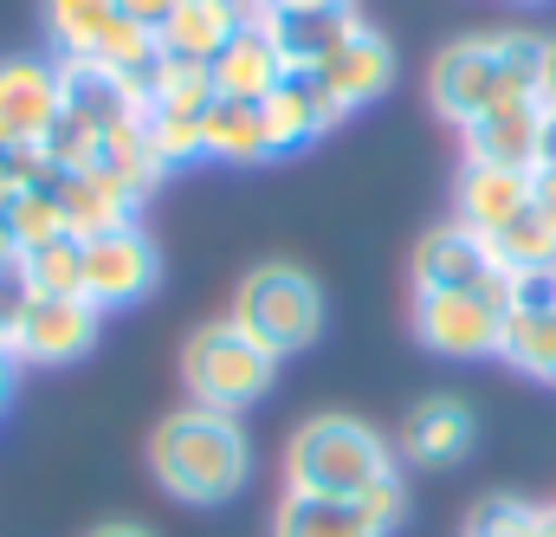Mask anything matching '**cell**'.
<instances>
[{"instance_id":"cell-1","label":"cell","mask_w":556,"mask_h":537,"mask_svg":"<svg viewBox=\"0 0 556 537\" xmlns=\"http://www.w3.org/2000/svg\"><path fill=\"white\" fill-rule=\"evenodd\" d=\"M149 479L194 512L233 505L253 486V434L220 408H168L149 427Z\"/></svg>"},{"instance_id":"cell-2","label":"cell","mask_w":556,"mask_h":537,"mask_svg":"<svg viewBox=\"0 0 556 537\" xmlns=\"http://www.w3.org/2000/svg\"><path fill=\"white\" fill-rule=\"evenodd\" d=\"M544 85V39L538 33H466L453 46L433 52L427 65V104L446 117V124H472L485 117L492 104H511V98H538Z\"/></svg>"},{"instance_id":"cell-3","label":"cell","mask_w":556,"mask_h":537,"mask_svg":"<svg viewBox=\"0 0 556 537\" xmlns=\"http://www.w3.org/2000/svg\"><path fill=\"white\" fill-rule=\"evenodd\" d=\"M389 473H402V460H395L389 434L369 427L363 414H311L285 440V492L363 499Z\"/></svg>"},{"instance_id":"cell-4","label":"cell","mask_w":556,"mask_h":537,"mask_svg":"<svg viewBox=\"0 0 556 537\" xmlns=\"http://www.w3.org/2000/svg\"><path fill=\"white\" fill-rule=\"evenodd\" d=\"M181 389L194 408H220V414H240V408L266 402L278 389V357L240 330L233 317H214V324H194L181 337Z\"/></svg>"},{"instance_id":"cell-5","label":"cell","mask_w":556,"mask_h":537,"mask_svg":"<svg viewBox=\"0 0 556 537\" xmlns=\"http://www.w3.org/2000/svg\"><path fill=\"white\" fill-rule=\"evenodd\" d=\"M227 317H233L240 330H253L278 363H285V357H304V350L324 337L330 304H324V285L304 266L266 260V266H253L233 285V311H227Z\"/></svg>"},{"instance_id":"cell-6","label":"cell","mask_w":556,"mask_h":537,"mask_svg":"<svg viewBox=\"0 0 556 537\" xmlns=\"http://www.w3.org/2000/svg\"><path fill=\"white\" fill-rule=\"evenodd\" d=\"M408 317H415V344L446 363L498 357V337H505V298L492 291H415Z\"/></svg>"},{"instance_id":"cell-7","label":"cell","mask_w":556,"mask_h":537,"mask_svg":"<svg viewBox=\"0 0 556 537\" xmlns=\"http://www.w3.org/2000/svg\"><path fill=\"white\" fill-rule=\"evenodd\" d=\"M415 291H492V298L511 304V272L492 260L485 234H472L459 221H440L415 247Z\"/></svg>"},{"instance_id":"cell-8","label":"cell","mask_w":556,"mask_h":537,"mask_svg":"<svg viewBox=\"0 0 556 537\" xmlns=\"http://www.w3.org/2000/svg\"><path fill=\"white\" fill-rule=\"evenodd\" d=\"M155 285H162V253H155V240L142 227H117V234L85 240V298L98 311L142 304Z\"/></svg>"},{"instance_id":"cell-9","label":"cell","mask_w":556,"mask_h":537,"mask_svg":"<svg viewBox=\"0 0 556 537\" xmlns=\"http://www.w3.org/2000/svg\"><path fill=\"white\" fill-rule=\"evenodd\" d=\"M98 330H104V311L85 291H72V298H33V311H26V324L13 337V357L26 370H65V363H78V357L98 350Z\"/></svg>"},{"instance_id":"cell-10","label":"cell","mask_w":556,"mask_h":537,"mask_svg":"<svg viewBox=\"0 0 556 537\" xmlns=\"http://www.w3.org/2000/svg\"><path fill=\"white\" fill-rule=\"evenodd\" d=\"M59 104L72 124H85L104 142V136L142 124V78H124L111 65H91V59H59Z\"/></svg>"},{"instance_id":"cell-11","label":"cell","mask_w":556,"mask_h":537,"mask_svg":"<svg viewBox=\"0 0 556 537\" xmlns=\"http://www.w3.org/2000/svg\"><path fill=\"white\" fill-rule=\"evenodd\" d=\"M59 59L46 52H7L0 59V130L20 142H46L59 124Z\"/></svg>"},{"instance_id":"cell-12","label":"cell","mask_w":556,"mask_h":537,"mask_svg":"<svg viewBox=\"0 0 556 537\" xmlns=\"http://www.w3.org/2000/svg\"><path fill=\"white\" fill-rule=\"evenodd\" d=\"M538 195V168H492V162H459V182H453V221L472 227V234H498L511 227Z\"/></svg>"},{"instance_id":"cell-13","label":"cell","mask_w":556,"mask_h":537,"mask_svg":"<svg viewBox=\"0 0 556 537\" xmlns=\"http://www.w3.org/2000/svg\"><path fill=\"white\" fill-rule=\"evenodd\" d=\"M317 78H324V91L343 104V111H363V104H376V98H389V85H395V46H389V33H376L369 20L317 65Z\"/></svg>"},{"instance_id":"cell-14","label":"cell","mask_w":556,"mask_h":537,"mask_svg":"<svg viewBox=\"0 0 556 537\" xmlns=\"http://www.w3.org/2000/svg\"><path fill=\"white\" fill-rule=\"evenodd\" d=\"M350 111L324 91V78L317 72H285L273 85V98H266V124H273V142L278 155H291V149H311V142H324V136L337 130Z\"/></svg>"},{"instance_id":"cell-15","label":"cell","mask_w":556,"mask_h":537,"mask_svg":"<svg viewBox=\"0 0 556 537\" xmlns=\"http://www.w3.org/2000/svg\"><path fill=\"white\" fill-rule=\"evenodd\" d=\"M260 26L273 33V46L285 52V65L317 72V65L363 26V13H356V0H337V7H266Z\"/></svg>"},{"instance_id":"cell-16","label":"cell","mask_w":556,"mask_h":537,"mask_svg":"<svg viewBox=\"0 0 556 537\" xmlns=\"http://www.w3.org/2000/svg\"><path fill=\"white\" fill-rule=\"evenodd\" d=\"M52 201H59L72 240H98V234L137 227V201L98 168H52Z\"/></svg>"},{"instance_id":"cell-17","label":"cell","mask_w":556,"mask_h":537,"mask_svg":"<svg viewBox=\"0 0 556 537\" xmlns=\"http://www.w3.org/2000/svg\"><path fill=\"white\" fill-rule=\"evenodd\" d=\"M538 130H544V98H511V104H492L485 117H472L459 142H466V162L538 168Z\"/></svg>"},{"instance_id":"cell-18","label":"cell","mask_w":556,"mask_h":537,"mask_svg":"<svg viewBox=\"0 0 556 537\" xmlns=\"http://www.w3.org/2000/svg\"><path fill=\"white\" fill-rule=\"evenodd\" d=\"M472 440H479L472 408L459 402V396H427V402L408 414V427H402V460L440 473V466H459V460L472 453Z\"/></svg>"},{"instance_id":"cell-19","label":"cell","mask_w":556,"mask_h":537,"mask_svg":"<svg viewBox=\"0 0 556 537\" xmlns=\"http://www.w3.org/2000/svg\"><path fill=\"white\" fill-rule=\"evenodd\" d=\"M201 142H207V162H233V168L273 162L278 142L266 124V98H214L201 117Z\"/></svg>"},{"instance_id":"cell-20","label":"cell","mask_w":556,"mask_h":537,"mask_svg":"<svg viewBox=\"0 0 556 537\" xmlns=\"http://www.w3.org/2000/svg\"><path fill=\"white\" fill-rule=\"evenodd\" d=\"M273 537H395L363 499H317V492H285L273 512Z\"/></svg>"},{"instance_id":"cell-21","label":"cell","mask_w":556,"mask_h":537,"mask_svg":"<svg viewBox=\"0 0 556 537\" xmlns=\"http://www.w3.org/2000/svg\"><path fill=\"white\" fill-rule=\"evenodd\" d=\"M207 72H214V91H220V98H273V85L291 65H285V52L273 46L266 26H240V33L214 52Z\"/></svg>"},{"instance_id":"cell-22","label":"cell","mask_w":556,"mask_h":537,"mask_svg":"<svg viewBox=\"0 0 556 537\" xmlns=\"http://www.w3.org/2000/svg\"><path fill=\"white\" fill-rule=\"evenodd\" d=\"M233 33H240V13H233L227 0H181V7L162 20L155 46H162L168 59H201V65H214V52H220Z\"/></svg>"},{"instance_id":"cell-23","label":"cell","mask_w":556,"mask_h":537,"mask_svg":"<svg viewBox=\"0 0 556 537\" xmlns=\"http://www.w3.org/2000/svg\"><path fill=\"white\" fill-rule=\"evenodd\" d=\"M498 357H505L518 376L556 389V304H511V311H505Z\"/></svg>"},{"instance_id":"cell-24","label":"cell","mask_w":556,"mask_h":537,"mask_svg":"<svg viewBox=\"0 0 556 537\" xmlns=\"http://www.w3.org/2000/svg\"><path fill=\"white\" fill-rule=\"evenodd\" d=\"M220 91H214V72L201 65V59H155L149 65V78H142V111H181V117H207V104H214Z\"/></svg>"},{"instance_id":"cell-25","label":"cell","mask_w":556,"mask_h":537,"mask_svg":"<svg viewBox=\"0 0 556 537\" xmlns=\"http://www.w3.org/2000/svg\"><path fill=\"white\" fill-rule=\"evenodd\" d=\"M111 26H117V0H46L52 59H91Z\"/></svg>"},{"instance_id":"cell-26","label":"cell","mask_w":556,"mask_h":537,"mask_svg":"<svg viewBox=\"0 0 556 537\" xmlns=\"http://www.w3.org/2000/svg\"><path fill=\"white\" fill-rule=\"evenodd\" d=\"M91 168H98V175H111V182H117V188H124V195H130L137 208L149 201V195H155V188H162V182H168V175L155 168L149 142H142V124H137V130L104 136V142H98V162H91Z\"/></svg>"},{"instance_id":"cell-27","label":"cell","mask_w":556,"mask_h":537,"mask_svg":"<svg viewBox=\"0 0 556 537\" xmlns=\"http://www.w3.org/2000/svg\"><path fill=\"white\" fill-rule=\"evenodd\" d=\"M492 260L511 272V278H525V272H556V234L538 221V208H525L511 227L492 234Z\"/></svg>"},{"instance_id":"cell-28","label":"cell","mask_w":556,"mask_h":537,"mask_svg":"<svg viewBox=\"0 0 556 537\" xmlns=\"http://www.w3.org/2000/svg\"><path fill=\"white\" fill-rule=\"evenodd\" d=\"M459 537H551V505H531V499H511V492H492L466 512Z\"/></svg>"},{"instance_id":"cell-29","label":"cell","mask_w":556,"mask_h":537,"mask_svg":"<svg viewBox=\"0 0 556 537\" xmlns=\"http://www.w3.org/2000/svg\"><path fill=\"white\" fill-rule=\"evenodd\" d=\"M142 142H149V155H155V168H162V175L207 162L201 117H181V111H142Z\"/></svg>"},{"instance_id":"cell-30","label":"cell","mask_w":556,"mask_h":537,"mask_svg":"<svg viewBox=\"0 0 556 537\" xmlns=\"http://www.w3.org/2000/svg\"><path fill=\"white\" fill-rule=\"evenodd\" d=\"M20 266H26V278H33L39 298H72V291H85V240L59 234V240H46V247H26Z\"/></svg>"},{"instance_id":"cell-31","label":"cell","mask_w":556,"mask_h":537,"mask_svg":"<svg viewBox=\"0 0 556 537\" xmlns=\"http://www.w3.org/2000/svg\"><path fill=\"white\" fill-rule=\"evenodd\" d=\"M7 221H13L20 253H26V247H46V240H59V234H65V214H59V201H52V168H46V182L20 188V195L7 201Z\"/></svg>"},{"instance_id":"cell-32","label":"cell","mask_w":556,"mask_h":537,"mask_svg":"<svg viewBox=\"0 0 556 537\" xmlns=\"http://www.w3.org/2000/svg\"><path fill=\"white\" fill-rule=\"evenodd\" d=\"M46 149L39 142H20V136L0 130V201H13L20 188H33V182H46Z\"/></svg>"},{"instance_id":"cell-33","label":"cell","mask_w":556,"mask_h":537,"mask_svg":"<svg viewBox=\"0 0 556 537\" xmlns=\"http://www.w3.org/2000/svg\"><path fill=\"white\" fill-rule=\"evenodd\" d=\"M33 278H26V266L13 260V266H0V344L13 350V337H20V324H26V311H33Z\"/></svg>"},{"instance_id":"cell-34","label":"cell","mask_w":556,"mask_h":537,"mask_svg":"<svg viewBox=\"0 0 556 537\" xmlns=\"http://www.w3.org/2000/svg\"><path fill=\"white\" fill-rule=\"evenodd\" d=\"M175 7H181V0H117V13L137 20V26H149V33H162V20H168Z\"/></svg>"},{"instance_id":"cell-35","label":"cell","mask_w":556,"mask_h":537,"mask_svg":"<svg viewBox=\"0 0 556 537\" xmlns=\"http://www.w3.org/2000/svg\"><path fill=\"white\" fill-rule=\"evenodd\" d=\"M20 376H26V363H20V357L0 344V414L13 408V396H20Z\"/></svg>"},{"instance_id":"cell-36","label":"cell","mask_w":556,"mask_h":537,"mask_svg":"<svg viewBox=\"0 0 556 537\" xmlns=\"http://www.w3.org/2000/svg\"><path fill=\"white\" fill-rule=\"evenodd\" d=\"M531 208H538V221L556 234V168H538V195H531Z\"/></svg>"},{"instance_id":"cell-37","label":"cell","mask_w":556,"mask_h":537,"mask_svg":"<svg viewBox=\"0 0 556 537\" xmlns=\"http://www.w3.org/2000/svg\"><path fill=\"white\" fill-rule=\"evenodd\" d=\"M538 168H556V104H544V130H538Z\"/></svg>"},{"instance_id":"cell-38","label":"cell","mask_w":556,"mask_h":537,"mask_svg":"<svg viewBox=\"0 0 556 537\" xmlns=\"http://www.w3.org/2000/svg\"><path fill=\"white\" fill-rule=\"evenodd\" d=\"M538 98H544V104H556V33L544 39V85H538Z\"/></svg>"},{"instance_id":"cell-39","label":"cell","mask_w":556,"mask_h":537,"mask_svg":"<svg viewBox=\"0 0 556 537\" xmlns=\"http://www.w3.org/2000/svg\"><path fill=\"white\" fill-rule=\"evenodd\" d=\"M85 537H155L149 525H130V519H111V525H91Z\"/></svg>"},{"instance_id":"cell-40","label":"cell","mask_w":556,"mask_h":537,"mask_svg":"<svg viewBox=\"0 0 556 537\" xmlns=\"http://www.w3.org/2000/svg\"><path fill=\"white\" fill-rule=\"evenodd\" d=\"M20 260V240H13V221H7V201H0V266Z\"/></svg>"},{"instance_id":"cell-41","label":"cell","mask_w":556,"mask_h":537,"mask_svg":"<svg viewBox=\"0 0 556 537\" xmlns=\"http://www.w3.org/2000/svg\"><path fill=\"white\" fill-rule=\"evenodd\" d=\"M273 7H337V0H273Z\"/></svg>"}]
</instances>
